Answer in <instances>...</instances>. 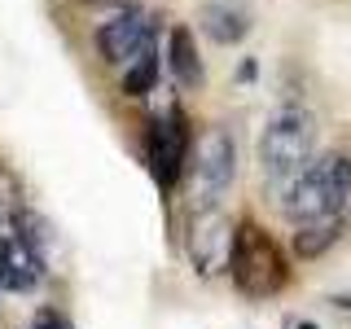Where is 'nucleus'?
Masks as SVG:
<instances>
[{
	"label": "nucleus",
	"instance_id": "1",
	"mask_svg": "<svg viewBox=\"0 0 351 329\" xmlns=\"http://www.w3.org/2000/svg\"><path fill=\"white\" fill-rule=\"evenodd\" d=\"M316 154V119L312 110L303 106H285L268 119L259 136V162H263V175L277 184L281 193H290V184L299 180V171L312 162Z\"/></svg>",
	"mask_w": 351,
	"mask_h": 329
},
{
	"label": "nucleus",
	"instance_id": "2",
	"mask_svg": "<svg viewBox=\"0 0 351 329\" xmlns=\"http://www.w3.org/2000/svg\"><path fill=\"white\" fill-rule=\"evenodd\" d=\"M347 197H351V158L347 154H325V158H312L299 171V180L290 184L281 206L294 224H307V219L321 215H338Z\"/></svg>",
	"mask_w": 351,
	"mask_h": 329
},
{
	"label": "nucleus",
	"instance_id": "3",
	"mask_svg": "<svg viewBox=\"0 0 351 329\" xmlns=\"http://www.w3.org/2000/svg\"><path fill=\"white\" fill-rule=\"evenodd\" d=\"M228 272H233V285L246 294V299H272V294H281L285 281H290V263H285L281 246L272 241L268 228L250 224V219L237 224Z\"/></svg>",
	"mask_w": 351,
	"mask_h": 329
},
{
	"label": "nucleus",
	"instance_id": "4",
	"mask_svg": "<svg viewBox=\"0 0 351 329\" xmlns=\"http://www.w3.org/2000/svg\"><path fill=\"white\" fill-rule=\"evenodd\" d=\"M233 241L237 228L219 206H197L189 228H184V250H189V263L202 277H219L233 263Z\"/></svg>",
	"mask_w": 351,
	"mask_h": 329
},
{
	"label": "nucleus",
	"instance_id": "5",
	"mask_svg": "<svg viewBox=\"0 0 351 329\" xmlns=\"http://www.w3.org/2000/svg\"><path fill=\"white\" fill-rule=\"evenodd\" d=\"M189 167H193V197H197V206H215L219 193H224L228 184H233V175H237V145H233V136H228L224 127L202 132L197 145H193Z\"/></svg>",
	"mask_w": 351,
	"mask_h": 329
},
{
	"label": "nucleus",
	"instance_id": "6",
	"mask_svg": "<svg viewBox=\"0 0 351 329\" xmlns=\"http://www.w3.org/2000/svg\"><path fill=\"white\" fill-rule=\"evenodd\" d=\"M145 158H149L158 189H176V180L184 175V162H189V123H184L180 110H167V114H158L149 123Z\"/></svg>",
	"mask_w": 351,
	"mask_h": 329
},
{
	"label": "nucleus",
	"instance_id": "7",
	"mask_svg": "<svg viewBox=\"0 0 351 329\" xmlns=\"http://www.w3.org/2000/svg\"><path fill=\"white\" fill-rule=\"evenodd\" d=\"M149 40H154V22L145 14H136V9H128V14L110 18L97 31V53H101V62L119 66V62H132Z\"/></svg>",
	"mask_w": 351,
	"mask_h": 329
},
{
	"label": "nucleus",
	"instance_id": "8",
	"mask_svg": "<svg viewBox=\"0 0 351 329\" xmlns=\"http://www.w3.org/2000/svg\"><path fill=\"white\" fill-rule=\"evenodd\" d=\"M40 281H44V255L40 250H31L18 233L0 237V285L27 294V290H36Z\"/></svg>",
	"mask_w": 351,
	"mask_h": 329
},
{
	"label": "nucleus",
	"instance_id": "9",
	"mask_svg": "<svg viewBox=\"0 0 351 329\" xmlns=\"http://www.w3.org/2000/svg\"><path fill=\"white\" fill-rule=\"evenodd\" d=\"M197 22H202V31L215 44H241L250 31V9L241 0H206Z\"/></svg>",
	"mask_w": 351,
	"mask_h": 329
},
{
	"label": "nucleus",
	"instance_id": "10",
	"mask_svg": "<svg viewBox=\"0 0 351 329\" xmlns=\"http://www.w3.org/2000/svg\"><path fill=\"white\" fill-rule=\"evenodd\" d=\"M167 66L176 75L180 88H202L206 71H202V58H197V44H193V31L189 27H176L171 40H167Z\"/></svg>",
	"mask_w": 351,
	"mask_h": 329
},
{
	"label": "nucleus",
	"instance_id": "11",
	"mask_svg": "<svg viewBox=\"0 0 351 329\" xmlns=\"http://www.w3.org/2000/svg\"><path fill=\"white\" fill-rule=\"evenodd\" d=\"M343 215H321V219H307L299 224V233H294V255L299 259H321L329 246H338V237H343Z\"/></svg>",
	"mask_w": 351,
	"mask_h": 329
},
{
	"label": "nucleus",
	"instance_id": "12",
	"mask_svg": "<svg viewBox=\"0 0 351 329\" xmlns=\"http://www.w3.org/2000/svg\"><path fill=\"white\" fill-rule=\"evenodd\" d=\"M154 80H158V53H154V40H149L145 49L132 58V66H128L123 93L128 97H145V93H154Z\"/></svg>",
	"mask_w": 351,
	"mask_h": 329
},
{
	"label": "nucleus",
	"instance_id": "13",
	"mask_svg": "<svg viewBox=\"0 0 351 329\" xmlns=\"http://www.w3.org/2000/svg\"><path fill=\"white\" fill-rule=\"evenodd\" d=\"M14 228H18V237L27 241L31 250H40V255H44V246H49V224H44L40 215H31V211H18V215H14Z\"/></svg>",
	"mask_w": 351,
	"mask_h": 329
},
{
	"label": "nucleus",
	"instance_id": "14",
	"mask_svg": "<svg viewBox=\"0 0 351 329\" xmlns=\"http://www.w3.org/2000/svg\"><path fill=\"white\" fill-rule=\"evenodd\" d=\"M22 211V189H18V180H14V171L9 167H0V224H9Z\"/></svg>",
	"mask_w": 351,
	"mask_h": 329
},
{
	"label": "nucleus",
	"instance_id": "15",
	"mask_svg": "<svg viewBox=\"0 0 351 329\" xmlns=\"http://www.w3.org/2000/svg\"><path fill=\"white\" fill-rule=\"evenodd\" d=\"M31 329H75V325L66 321L58 307H40V312H36V321H31Z\"/></svg>",
	"mask_w": 351,
	"mask_h": 329
}]
</instances>
